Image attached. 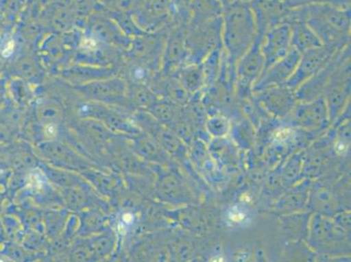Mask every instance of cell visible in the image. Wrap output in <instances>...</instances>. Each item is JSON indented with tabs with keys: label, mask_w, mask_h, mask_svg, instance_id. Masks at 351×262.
<instances>
[{
	"label": "cell",
	"mask_w": 351,
	"mask_h": 262,
	"mask_svg": "<svg viewBox=\"0 0 351 262\" xmlns=\"http://www.w3.org/2000/svg\"><path fill=\"white\" fill-rule=\"evenodd\" d=\"M295 17L302 19L322 45L337 51L350 45V8H341L330 4H319L292 9Z\"/></svg>",
	"instance_id": "obj_1"
},
{
	"label": "cell",
	"mask_w": 351,
	"mask_h": 262,
	"mask_svg": "<svg viewBox=\"0 0 351 262\" xmlns=\"http://www.w3.org/2000/svg\"><path fill=\"white\" fill-rule=\"evenodd\" d=\"M222 45L230 67L236 65L257 40V27L247 2L238 0L224 6L222 14Z\"/></svg>",
	"instance_id": "obj_2"
},
{
	"label": "cell",
	"mask_w": 351,
	"mask_h": 262,
	"mask_svg": "<svg viewBox=\"0 0 351 262\" xmlns=\"http://www.w3.org/2000/svg\"><path fill=\"white\" fill-rule=\"evenodd\" d=\"M222 17L190 21L186 34L188 62L201 64L213 51L222 49Z\"/></svg>",
	"instance_id": "obj_3"
},
{
	"label": "cell",
	"mask_w": 351,
	"mask_h": 262,
	"mask_svg": "<svg viewBox=\"0 0 351 262\" xmlns=\"http://www.w3.org/2000/svg\"><path fill=\"white\" fill-rule=\"evenodd\" d=\"M261 41H255L236 65L237 94L241 98H247L253 94L254 86L264 71L265 59L261 49Z\"/></svg>",
	"instance_id": "obj_4"
},
{
	"label": "cell",
	"mask_w": 351,
	"mask_h": 262,
	"mask_svg": "<svg viewBox=\"0 0 351 262\" xmlns=\"http://www.w3.org/2000/svg\"><path fill=\"white\" fill-rule=\"evenodd\" d=\"M337 52L338 51L336 49L322 45L320 47L302 53L295 71L285 84L287 87L295 92L300 86L314 76L315 73L321 71L330 62Z\"/></svg>",
	"instance_id": "obj_5"
},
{
	"label": "cell",
	"mask_w": 351,
	"mask_h": 262,
	"mask_svg": "<svg viewBox=\"0 0 351 262\" xmlns=\"http://www.w3.org/2000/svg\"><path fill=\"white\" fill-rule=\"evenodd\" d=\"M257 27V40H263L267 31L284 23L291 9L287 8L283 0H248Z\"/></svg>",
	"instance_id": "obj_6"
},
{
	"label": "cell",
	"mask_w": 351,
	"mask_h": 262,
	"mask_svg": "<svg viewBox=\"0 0 351 262\" xmlns=\"http://www.w3.org/2000/svg\"><path fill=\"white\" fill-rule=\"evenodd\" d=\"M291 49V32L289 24L280 23L267 31L261 41L265 59L264 71L286 56Z\"/></svg>",
	"instance_id": "obj_7"
},
{
	"label": "cell",
	"mask_w": 351,
	"mask_h": 262,
	"mask_svg": "<svg viewBox=\"0 0 351 262\" xmlns=\"http://www.w3.org/2000/svg\"><path fill=\"white\" fill-rule=\"evenodd\" d=\"M289 115L291 126L305 129H318L326 126L328 120V110L324 95L315 100L296 104Z\"/></svg>",
	"instance_id": "obj_8"
},
{
	"label": "cell",
	"mask_w": 351,
	"mask_h": 262,
	"mask_svg": "<svg viewBox=\"0 0 351 262\" xmlns=\"http://www.w3.org/2000/svg\"><path fill=\"white\" fill-rule=\"evenodd\" d=\"M301 53L291 49L286 56L265 70L260 79L255 83L253 93L264 89L285 85L295 71Z\"/></svg>",
	"instance_id": "obj_9"
},
{
	"label": "cell",
	"mask_w": 351,
	"mask_h": 262,
	"mask_svg": "<svg viewBox=\"0 0 351 262\" xmlns=\"http://www.w3.org/2000/svg\"><path fill=\"white\" fill-rule=\"evenodd\" d=\"M254 94L255 101L265 110L280 117L289 115L298 102L295 91L286 85L276 86Z\"/></svg>",
	"instance_id": "obj_10"
},
{
	"label": "cell",
	"mask_w": 351,
	"mask_h": 262,
	"mask_svg": "<svg viewBox=\"0 0 351 262\" xmlns=\"http://www.w3.org/2000/svg\"><path fill=\"white\" fill-rule=\"evenodd\" d=\"M341 51L343 50L338 51L330 62L321 71L315 73L314 76H312L296 89L295 97L298 102H309L322 97L332 73H334L340 62Z\"/></svg>",
	"instance_id": "obj_11"
},
{
	"label": "cell",
	"mask_w": 351,
	"mask_h": 262,
	"mask_svg": "<svg viewBox=\"0 0 351 262\" xmlns=\"http://www.w3.org/2000/svg\"><path fill=\"white\" fill-rule=\"evenodd\" d=\"M284 23L289 24L291 32L292 47L299 53H302L308 49L322 46L321 40L318 39L314 31L302 19L293 15L291 10Z\"/></svg>",
	"instance_id": "obj_12"
},
{
	"label": "cell",
	"mask_w": 351,
	"mask_h": 262,
	"mask_svg": "<svg viewBox=\"0 0 351 262\" xmlns=\"http://www.w3.org/2000/svg\"><path fill=\"white\" fill-rule=\"evenodd\" d=\"M224 5L220 0H191L190 21H203L222 17Z\"/></svg>",
	"instance_id": "obj_13"
},
{
	"label": "cell",
	"mask_w": 351,
	"mask_h": 262,
	"mask_svg": "<svg viewBox=\"0 0 351 262\" xmlns=\"http://www.w3.org/2000/svg\"><path fill=\"white\" fill-rule=\"evenodd\" d=\"M222 53L223 47L222 49H215L201 63L205 85L210 86L215 84L217 79L219 78L220 69H221Z\"/></svg>",
	"instance_id": "obj_14"
},
{
	"label": "cell",
	"mask_w": 351,
	"mask_h": 262,
	"mask_svg": "<svg viewBox=\"0 0 351 262\" xmlns=\"http://www.w3.org/2000/svg\"><path fill=\"white\" fill-rule=\"evenodd\" d=\"M182 83L188 91L195 93L205 85L201 64H191L182 73Z\"/></svg>",
	"instance_id": "obj_15"
},
{
	"label": "cell",
	"mask_w": 351,
	"mask_h": 262,
	"mask_svg": "<svg viewBox=\"0 0 351 262\" xmlns=\"http://www.w3.org/2000/svg\"><path fill=\"white\" fill-rule=\"evenodd\" d=\"M335 235H338V231L333 224L328 220L322 218V216H315L313 219L311 239L315 242L330 241Z\"/></svg>",
	"instance_id": "obj_16"
},
{
	"label": "cell",
	"mask_w": 351,
	"mask_h": 262,
	"mask_svg": "<svg viewBox=\"0 0 351 262\" xmlns=\"http://www.w3.org/2000/svg\"><path fill=\"white\" fill-rule=\"evenodd\" d=\"M283 2L291 10L319 4H330L341 8H350V0H283Z\"/></svg>",
	"instance_id": "obj_17"
},
{
	"label": "cell",
	"mask_w": 351,
	"mask_h": 262,
	"mask_svg": "<svg viewBox=\"0 0 351 262\" xmlns=\"http://www.w3.org/2000/svg\"><path fill=\"white\" fill-rule=\"evenodd\" d=\"M38 114H39L40 119L47 123H54L56 121H59L62 116V110L54 104H44L40 108Z\"/></svg>",
	"instance_id": "obj_18"
},
{
	"label": "cell",
	"mask_w": 351,
	"mask_h": 262,
	"mask_svg": "<svg viewBox=\"0 0 351 262\" xmlns=\"http://www.w3.org/2000/svg\"><path fill=\"white\" fill-rule=\"evenodd\" d=\"M207 128L210 135L220 137L226 135L229 130L228 121L224 117H215L208 121Z\"/></svg>",
	"instance_id": "obj_19"
},
{
	"label": "cell",
	"mask_w": 351,
	"mask_h": 262,
	"mask_svg": "<svg viewBox=\"0 0 351 262\" xmlns=\"http://www.w3.org/2000/svg\"><path fill=\"white\" fill-rule=\"evenodd\" d=\"M158 139L161 145L165 147L169 151H178L180 148V142L175 136L172 135L170 131L162 130L158 134Z\"/></svg>",
	"instance_id": "obj_20"
},
{
	"label": "cell",
	"mask_w": 351,
	"mask_h": 262,
	"mask_svg": "<svg viewBox=\"0 0 351 262\" xmlns=\"http://www.w3.org/2000/svg\"><path fill=\"white\" fill-rule=\"evenodd\" d=\"M228 219L232 224L242 225L247 222L248 214L243 207L234 206L228 210Z\"/></svg>",
	"instance_id": "obj_21"
},
{
	"label": "cell",
	"mask_w": 351,
	"mask_h": 262,
	"mask_svg": "<svg viewBox=\"0 0 351 262\" xmlns=\"http://www.w3.org/2000/svg\"><path fill=\"white\" fill-rule=\"evenodd\" d=\"M299 161L298 158H295L291 159L288 165H286L282 174L283 178H285L286 180L292 181L298 177L300 168H301Z\"/></svg>",
	"instance_id": "obj_22"
},
{
	"label": "cell",
	"mask_w": 351,
	"mask_h": 262,
	"mask_svg": "<svg viewBox=\"0 0 351 262\" xmlns=\"http://www.w3.org/2000/svg\"><path fill=\"white\" fill-rule=\"evenodd\" d=\"M66 198H68L70 206L75 207V209L81 206L85 201L84 194L77 190H70L66 194Z\"/></svg>",
	"instance_id": "obj_23"
},
{
	"label": "cell",
	"mask_w": 351,
	"mask_h": 262,
	"mask_svg": "<svg viewBox=\"0 0 351 262\" xmlns=\"http://www.w3.org/2000/svg\"><path fill=\"white\" fill-rule=\"evenodd\" d=\"M51 178H53L56 183H58L62 185H72L75 184V180L72 176L65 174L62 171H53L50 174Z\"/></svg>",
	"instance_id": "obj_24"
},
{
	"label": "cell",
	"mask_w": 351,
	"mask_h": 262,
	"mask_svg": "<svg viewBox=\"0 0 351 262\" xmlns=\"http://www.w3.org/2000/svg\"><path fill=\"white\" fill-rule=\"evenodd\" d=\"M154 113L156 117L160 118V120L167 121L171 119L172 111L170 108L162 105V106L156 108Z\"/></svg>",
	"instance_id": "obj_25"
},
{
	"label": "cell",
	"mask_w": 351,
	"mask_h": 262,
	"mask_svg": "<svg viewBox=\"0 0 351 262\" xmlns=\"http://www.w3.org/2000/svg\"><path fill=\"white\" fill-rule=\"evenodd\" d=\"M242 1L247 2L248 0H242Z\"/></svg>",
	"instance_id": "obj_26"
}]
</instances>
